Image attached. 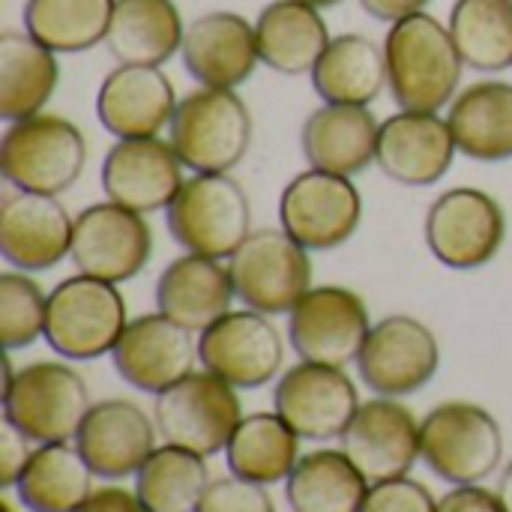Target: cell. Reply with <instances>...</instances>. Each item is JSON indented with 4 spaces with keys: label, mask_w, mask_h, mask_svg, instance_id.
Returning <instances> with one entry per match:
<instances>
[{
    "label": "cell",
    "mask_w": 512,
    "mask_h": 512,
    "mask_svg": "<svg viewBox=\"0 0 512 512\" xmlns=\"http://www.w3.org/2000/svg\"><path fill=\"white\" fill-rule=\"evenodd\" d=\"M456 156V138L438 111H399L378 129V168L402 186L438 183Z\"/></svg>",
    "instance_id": "20"
},
{
    "label": "cell",
    "mask_w": 512,
    "mask_h": 512,
    "mask_svg": "<svg viewBox=\"0 0 512 512\" xmlns=\"http://www.w3.org/2000/svg\"><path fill=\"white\" fill-rule=\"evenodd\" d=\"M420 459L450 486H480L504 459L498 420L471 402H444L420 423Z\"/></svg>",
    "instance_id": "6"
},
{
    "label": "cell",
    "mask_w": 512,
    "mask_h": 512,
    "mask_svg": "<svg viewBox=\"0 0 512 512\" xmlns=\"http://www.w3.org/2000/svg\"><path fill=\"white\" fill-rule=\"evenodd\" d=\"M111 360L129 387L159 396L195 372L198 342H192V330L180 327L162 312L141 315L129 321L117 348L111 351Z\"/></svg>",
    "instance_id": "17"
},
{
    "label": "cell",
    "mask_w": 512,
    "mask_h": 512,
    "mask_svg": "<svg viewBox=\"0 0 512 512\" xmlns=\"http://www.w3.org/2000/svg\"><path fill=\"white\" fill-rule=\"evenodd\" d=\"M195 512H276V507L273 498L267 495V486L231 474V477L210 480Z\"/></svg>",
    "instance_id": "39"
},
{
    "label": "cell",
    "mask_w": 512,
    "mask_h": 512,
    "mask_svg": "<svg viewBox=\"0 0 512 512\" xmlns=\"http://www.w3.org/2000/svg\"><path fill=\"white\" fill-rule=\"evenodd\" d=\"M78 512H147L141 507L138 495L120 489V486H105L90 495V501Z\"/></svg>",
    "instance_id": "43"
},
{
    "label": "cell",
    "mask_w": 512,
    "mask_h": 512,
    "mask_svg": "<svg viewBox=\"0 0 512 512\" xmlns=\"http://www.w3.org/2000/svg\"><path fill=\"white\" fill-rule=\"evenodd\" d=\"M228 471L258 486H276L291 477L300 462V435L273 411L249 414L225 447Z\"/></svg>",
    "instance_id": "34"
},
{
    "label": "cell",
    "mask_w": 512,
    "mask_h": 512,
    "mask_svg": "<svg viewBox=\"0 0 512 512\" xmlns=\"http://www.w3.org/2000/svg\"><path fill=\"white\" fill-rule=\"evenodd\" d=\"M48 297L21 270H6L0 276V342L6 351L27 348L45 333Z\"/></svg>",
    "instance_id": "38"
},
{
    "label": "cell",
    "mask_w": 512,
    "mask_h": 512,
    "mask_svg": "<svg viewBox=\"0 0 512 512\" xmlns=\"http://www.w3.org/2000/svg\"><path fill=\"white\" fill-rule=\"evenodd\" d=\"M315 93L330 105H372L387 87L384 48L363 33H339L312 69Z\"/></svg>",
    "instance_id": "30"
},
{
    "label": "cell",
    "mask_w": 512,
    "mask_h": 512,
    "mask_svg": "<svg viewBox=\"0 0 512 512\" xmlns=\"http://www.w3.org/2000/svg\"><path fill=\"white\" fill-rule=\"evenodd\" d=\"M183 162L171 141L123 138L102 162V192L108 201L135 213L168 210L183 186Z\"/></svg>",
    "instance_id": "18"
},
{
    "label": "cell",
    "mask_w": 512,
    "mask_h": 512,
    "mask_svg": "<svg viewBox=\"0 0 512 512\" xmlns=\"http://www.w3.org/2000/svg\"><path fill=\"white\" fill-rule=\"evenodd\" d=\"M87 162L81 129L57 114H33L6 126L0 138V171L18 192L60 195L72 189Z\"/></svg>",
    "instance_id": "3"
},
{
    "label": "cell",
    "mask_w": 512,
    "mask_h": 512,
    "mask_svg": "<svg viewBox=\"0 0 512 512\" xmlns=\"http://www.w3.org/2000/svg\"><path fill=\"white\" fill-rule=\"evenodd\" d=\"M303 3H312V6H318V9H324V6H336V3H342V0H303Z\"/></svg>",
    "instance_id": "46"
},
{
    "label": "cell",
    "mask_w": 512,
    "mask_h": 512,
    "mask_svg": "<svg viewBox=\"0 0 512 512\" xmlns=\"http://www.w3.org/2000/svg\"><path fill=\"white\" fill-rule=\"evenodd\" d=\"M387 90L402 111H441L456 99L465 60L450 27L429 12L390 24L384 39Z\"/></svg>",
    "instance_id": "1"
},
{
    "label": "cell",
    "mask_w": 512,
    "mask_h": 512,
    "mask_svg": "<svg viewBox=\"0 0 512 512\" xmlns=\"http://www.w3.org/2000/svg\"><path fill=\"white\" fill-rule=\"evenodd\" d=\"M153 255V231L144 213L114 201L93 204L75 216L69 258L78 273L120 285L135 279Z\"/></svg>",
    "instance_id": "12"
},
{
    "label": "cell",
    "mask_w": 512,
    "mask_h": 512,
    "mask_svg": "<svg viewBox=\"0 0 512 512\" xmlns=\"http://www.w3.org/2000/svg\"><path fill=\"white\" fill-rule=\"evenodd\" d=\"M429 3H432V0H360V6H363L372 18L390 21V24L408 18V15L426 12Z\"/></svg>",
    "instance_id": "44"
},
{
    "label": "cell",
    "mask_w": 512,
    "mask_h": 512,
    "mask_svg": "<svg viewBox=\"0 0 512 512\" xmlns=\"http://www.w3.org/2000/svg\"><path fill=\"white\" fill-rule=\"evenodd\" d=\"M168 141L192 174H228L252 144V114L234 90L198 87L180 99Z\"/></svg>",
    "instance_id": "2"
},
{
    "label": "cell",
    "mask_w": 512,
    "mask_h": 512,
    "mask_svg": "<svg viewBox=\"0 0 512 512\" xmlns=\"http://www.w3.org/2000/svg\"><path fill=\"white\" fill-rule=\"evenodd\" d=\"M498 495H501L507 512H512V462L504 468V477H501V483H498Z\"/></svg>",
    "instance_id": "45"
},
{
    "label": "cell",
    "mask_w": 512,
    "mask_h": 512,
    "mask_svg": "<svg viewBox=\"0 0 512 512\" xmlns=\"http://www.w3.org/2000/svg\"><path fill=\"white\" fill-rule=\"evenodd\" d=\"M126 327V300L117 285L78 273L48 294L42 339L63 360L84 363L111 354Z\"/></svg>",
    "instance_id": "5"
},
{
    "label": "cell",
    "mask_w": 512,
    "mask_h": 512,
    "mask_svg": "<svg viewBox=\"0 0 512 512\" xmlns=\"http://www.w3.org/2000/svg\"><path fill=\"white\" fill-rule=\"evenodd\" d=\"M0 510H3V512H12V507H9V501H0Z\"/></svg>",
    "instance_id": "47"
},
{
    "label": "cell",
    "mask_w": 512,
    "mask_h": 512,
    "mask_svg": "<svg viewBox=\"0 0 512 512\" xmlns=\"http://www.w3.org/2000/svg\"><path fill=\"white\" fill-rule=\"evenodd\" d=\"M117 0H27L24 30L54 54H81L105 42Z\"/></svg>",
    "instance_id": "35"
},
{
    "label": "cell",
    "mask_w": 512,
    "mask_h": 512,
    "mask_svg": "<svg viewBox=\"0 0 512 512\" xmlns=\"http://www.w3.org/2000/svg\"><path fill=\"white\" fill-rule=\"evenodd\" d=\"M360 512H438V501L423 483L396 477V480L372 483Z\"/></svg>",
    "instance_id": "40"
},
{
    "label": "cell",
    "mask_w": 512,
    "mask_h": 512,
    "mask_svg": "<svg viewBox=\"0 0 512 512\" xmlns=\"http://www.w3.org/2000/svg\"><path fill=\"white\" fill-rule=\"evenodd\" d=\"M234 294L261 315H288L312 288L309 252L282 228H258L228 258Z\"/></svg>",
    "instance_id": "8"
},
{
    "label": "cell",
    "mask_w": 512,
    "mask_h": 512,
    "mask_svg": "<svg viewBox=\"0 0 512 512\" xmlns=\"http://www.w3.org/2000/svg\"><path fill=\"white\" fill-rule=\"evenodd\" d=\"M210 486L204 456L165 444L135 474V495L147 512H195Z\"/></svg>",
    "instance_id": "36"
},
{
    "label": "cell",
    "mask_w": 512,
    "mask_h": 512,
    "mask_svg": "<svg viewBox=\"0 0 512 512\" xmlns=\"http://www.w3.org/2000/svg\"><path fill=\"white\" fill-rule=\"evenodd\" d=\"M285 360V345L270 315L240 309L222 315L198 336V363L234 390L270 384Z\"/></svg>",
    "instance_id": "15"
},
{
    "label": "cell",
    "mask_w": 512,
    "mask_h": 512,
    "mask_svg": "<svg viewBox=\"0 0 512 512\" xmlns=\"http://www.w3.org/2000/svg\"><path fill=\"white\" fill-rule=\"evenodd\" d=\"M165 225L189 255L222 261L252 234V207L231 174H192L168 204Z\"/></svg>",
    "instance_id": "4"
},
{
    "label": "cell",
    "mask_w": 512,
    "mask_h": 512,
    "mask_svg": "<svg viewBox=\"0 0 512 512\" xmlns=\"http://www.w3.org/2000/svg\"><path fill=\"white\" fill-rule=\"evenodd\" d=\"M441 366V348L435 333L411 318L390 315L378 321L357 357L360 381L384 399L420 393Z\"/></svg>",
    "instance_id": "14"
},
{
    "label": "cell",
    "mask_w": 512,
    "mask_h": 512,
    "mask_svg": "<svg viewBox=\"0 0 512 512\" xmlns=\"http://www.w3.org/2000/svg\"><path fill=\"white\" fill-rule=\"evenodd\" d=\"M273 408L300 438L333 441L345 435L360 399L345 369L303 360L279 378Z\"/></svg>",
    "instance_id": "16"
},
{
    "label": "cell",
    "mask_w": 512,
    "mask_h": 512,
    "mask_svg": "<svg viewBox=\"0 0 512 512\" xmlns=\"http://www.w3.org/2000/svg\"><path fill=\"white\" fill-rule=\"evenodd\" d=\"M183 66L201 87L234 90L252 78L261 63L255 24L243 15L216 9L198 15L183 36Z\"/></svg>",
    "instance_id": "23"
},
{
    "label": "cell",
    "mask_w": 512,
    "mask_h": 512,
    "mask_svg": "<svg viewBox=\"0 0 512 512\" xmlns=\"http://www.w3.org/2000/svg\"><path fill=\"white\" fill-rule=\"evenodd\" d=\"M231 270L216 258L183 255L171 261L156 282V306L162 315L192 333H204L222 315L231 312L234 300Z\"/></svg>",
    "instance_id": "26"
},
{
    "label": "cell",
    "mask_w": 512,
    "mask_h": 512,
    "mask_svg": "<svg viewBox=\"0 0 512 512\" xmlns=\"http://www.w3.org/2000/svg\"><path fill=\"white\" fill-rule=\"evenodd\" d=\"M381 123L366 105H330L315 108L303 129L300 147L309 168L354 177L375 162Z\"/></svg>",
    "instance_id": "25"
},
{
    "label": "cell",
    "mask_w": 512,
    "mask_h": 512,
    "mask_svg": "<svg viewBox=\"0 0 512 512\" xmlns=\"http://www.w3.org/2000/svg\"><path fill=\"white\" fill-rule=\"evenodd\" d=\"M423 231L429 252L444 267L480 270L498 258L507 240V216L489 192L456 186L432 201Z\"/></svg>",
    "instance_id": "10"
},
{
    "label": "cell",
    "mask_w": 512,
    "mask_h": 512,
    "mask_svg": "<svg viewBox=\"0 0 512 512\" xmlns=\"http://www.w3.org/2000/svg\"><path fill=\"white\" fill-rule=\"evenodd\" d=\"M153 420L165 444L192 450L207 459L228 447L243 417L237 390L204 369L159 393L153 405Z\"/></svg>",
    "instance_id": "9"
},
{
    "label": "cell",
    "mask_w": 512,
    "mask_h": 512,
    "mask_svg": "<svg viewBox=\"0 0 512 512\" xmlns=\"http://www.w3.org/2000/svg\"><path fill=\"white\" fill-rule=\"evenodd\" d=\"M177 93L159 66L117 63L99 84L96 117L105 132L123 138H156L171 126L177 111Z\"/></svg>",
    "instance_id": "21"
},
{
    "label": "cell",
    "mask_w": 512,
    "mask_h": 512,
    "mask_svg": "<svg viewBox=\"0 0 512 512\" xmlns=\"http://www.w3.org/2000/svg\"><path fill=\"white\" fill-rule=\"evenodd\" d=\"M447 27L465 66L477 72L512 66V0H456Z\"/></svg>",
    "instance_id": "37"
},
{
    "label": "cell",
    "mask_w": 512,
    "mask_h": 512,
    "mask_svg": "<svg viewBox=\"0 0 512 512\" xmlns=\"http://www.w3.org/2000/svg\"><path fill=\"white\" fill-rule=\"evenodd\" d=\"M279 222L306 252H330L357 234L363 222V195L351 177L309 168L282 189Z\"/></svg>",
    "instance_id": "11"
},
{
    "label": "cell",
    "mask_w": 512,
    "mask_h": 512,
    "mask_svg": "<svg viewBox=\"0 0 512 512\" xmlns=\"http://www.w3.org/2000/svg\"><path fill=\"white\" fill-rule=\"evenodd\" d=\"M156 426L129 399H105L90 405L75 447L99 480H126L138 474L156 450Z\"/></svg>",
    "instance_id": "24"
},
{
    "label": "cell",
    "mask_w": 512,
    "mask_h": 512,
    "mask_svg": "<svg viewBox=\"0 0 512 512\" xmlns=\"http://www.w3.org/2000/svg\"><path fill=\"white\" fill-rule=\"evenodd\" d=\"M87 411V384L66 363H30L3 384V420L33 444H60L75 438Z\"/></svg>",
    "instance_id": "7"
},
{
    "label": "cell",
    "mask_w": 512,
    "mask_h": 512,
    "mask_svg": "<svg viewBox=\"0 0 512 512\" xmlns=\"http://www.w3.org/2000/svg\"><path fill=\"white\" fill-rule=\"evenodd\" d=\"M72 225L54 195L12 192L0 204V255L21 273L51 270L72 249Z\"/></svg>",
    "instance_id": "22"
},
{
    "label": "cell",
    "mask_w": 512,
    "mask_h": 512,
    "mask_svg": "<svg viewBox=\"0 0 512 512\" xmlns=\"http://www.w3.org/2000/svg\"><path fill=\"white\" fill-rule=\"evenodd\" d=\"M339 441L369 483L408 477L420 459V423L405 405L384 396L363 402Z\"/></svg>",
    "instance_id": "19"
},
{
    "label": "cell",
    "mask_w": 512,
    "mask_h": 512,
    "mask_svg": "<svg viewBox=\"0 0 512 512\" xmlns=\"http://www.w3.org/2000/svg\"><path fill=\"white\" fill-rule=\"evenodd\" d=\"M93 468L78 447L39 444L24 465L15 492L30 512H78L93 495Z\"/></svg>",
    "instance_id": "32"
},
{
    "label": "cell",
    "mask_w": 512,
    "mask_h": 512,
    "mask_svg": "<svg viewBox=\"0 0 512 512\" xmlns=\"http://www.w3.org/2000/svg\"><path fill=\"white\" fill-rule=\"evenodd\" d=\"M438 512H507L498 492L483 486H456L438 501Z\"/></svg>",
    "instance_id": "42"
},
{
    "label": "cell",
    "mask_w": 512,
    "mask_h": 512,
    "mask_svg": "<svg viewBox=\"0 0 512 512\" xmlns=\"http://www.w3.org/2000/svg\"><path fill=\"white\" fill-rule=\"evenodd\" d=\"M27 435H21L9 420H3L0 426V486L12 489L24 471V465L30 462L33 450L27 447Z\"/></svg>",
    "instance_id": "41"
},
{
    "label": "cell",
    "mask_w": 512,
    "mask_h": 512,
    "mask_svg": "<svg viewBox=\"0 0 512 512\" xmlns=\"http://www.w3.org/2000/svg\"><path fill=\"white\" fill-rule=\"evenodd\" d=\"M183 36L174 0H117L105 48L126 66H162L183 48Z\"/></svg>",
    "instance_id": "28"
},
{
    "label": "cell",
    "mask_w": 512,
    "mask_h": 512,
    "mask_svg": "<svg viewBox=\"0 0 512 512\" xmlns=\"http://www.w3.org/2000/svg\"><path fill=\"white\" fill-rule=\"evenodd\" d=\"M60 81L57 54L27 30L0 33V117L6 123L42 114Z\"/></svg>",
    "instance_id": "31"
},
{
    "label": "cell",
    "mask_w": 512,
    "mask_h": 512,
    "mask_svg": "<svg viewBox=\"0 0 512 512\" xmlns=\"http://www.w3.org/2000/svg\"><path fill=\"white\" fill-rule=\"evenodd\" d=\"M456 150L477 162L512 159V84L477 81L456 93L447 108Z\"/></svg>",
    "instance_id": "29"
},
{
    "label": "cell",
    "mask_w": 512,
    "mask_h": 512,
    "mask_svg": "<svg viewBox=\"0 0 512 512\" xmlns=\"http://www.w3.org/2000/svg\"><path fill=\"white\" fill-rule=\"evenodd\" d=\"M369 309L360 294L342 285L309 288L288 312V342L300 360L339 366L357 363L369 336Z\"/></svg>",
    "instance_id": "13"
},
{
    "label": "cell",
    "mask_w": 512,
    "mask_h": 512,
    "mask_svg": "<svg viewBox=\"0 0 512 512\" xmlns=\"http://www.w3.org/2000/svg\"><path fill=\"white\" fill-rule=\"evenodd\" d=\"M261 63L279 75H312L330 45L321 9L303 0H273L255 18Z\"/></svg>",
    "instance_id": "27"
},
{
    "label": "cell",
    "mask_w": 512,
    "mask_h": 512,
    "mask_svg": "<svg viewBox=\"0 0 512 512\" xmlns=\"http://www.w3.org/2000/svg\"><path fill=\"white\" fill-rule=\"evenodd\" d=\"M369 486L345 450H315L300 456L285 480V498L294 512H360Z\"/></svg>",
    "instance_id": "33"
}]
</instances>
